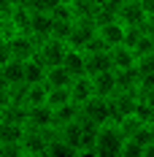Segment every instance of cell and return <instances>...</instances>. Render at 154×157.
<instances>
[{
	"instance_id": "29",
	"label": "cell",
	"mask_w": 154,
	"mask_h": 157,
	"mask_svg": "<svg viewBox=\"0 0 154 157\" xmlns=\"http://www.w3.org/2000/svg\"><path fill=\"white\" fill-rule=\"evenodd\" d=\"M133 52L138 54V57H146V54H154V35L149 30H143L141 33V38H138V44L133 46Z\"/></svg>"
},
{
	"instance_id": "11",
	"label": "cell",
	"mask_w": 154,
	"mask_h": 157,
	"mask_svg": "<svg viewBox=\"0 0 154 157\" xmlns=\"http://www.w3.org/2000/svg\"><path fill=\"white\" fill-rule=\"evenodd\" d=\"M124 27L119 19H111V22H103V25H97V35L103 38L108 44V49L111 46H119V44H124Z\"/></svg>"
},
{
	"instance_id": "21",
	"label": "cell",
	"mask_w": 154,
	"mask_h": 157,
	"mask_svg": "<svg viewBox=\"0 0 154 157\" xmlns=\"http://www.w3.org/2000/svg\"><path fill=\"white\" fill-rule=\"evenodd\" d=\"M116 87L138 92L141 90V71L138 68H122V71H116Z\"/></svg>"
},
{
	"instance_id": "23",
	"label": "cell",
	"mask_w": 154,
	"mask_h": 157,
	"mask_svg": "<svg viewBox=\"0 0 154 157\" xmlns=\"http://www.w3.org/2000/svg\"><path fill=\"white\" fill-rule=\"evenodd\" d=\"M78 117H81V106L70 100V103H65L60 109H54V125L62 127V125H68V122H76Z\"/></svg>"
},
{
	"instance_id": "35",
	"label": "cell",
	"mask_w": 154,
	"mask_h": 157,
	"mask_svg": "<svg viewBox=\"0 0 154 157\" xmlns=\"http://www.w3.org/2000/svg\"><path fill=\"white\" fill-rule=\"evenodd\" d=\"M138 68L141 73H149V71H154V54H146V57H138Z\"/></svg>"
},
{
	"instance_id": "20",
	"label": "cell",
	"mask_w": 154,
	"mask_h": 157,
	"mask_svg": "<svg viewBox=\"0 0 154 157\" xmlns=\"http://www.w3.org/2000/svg\"><path fill=\"white\" fill-rule=\"evenodd\" d=\"M73 78L76 76H73L65 65H51V68L46 71V84L49 87H70Z\"/></svg>"
},
{
	"instance_id": "6",
	"label": "cell",
	"mask_w": 154,
	"mask_h": 157,
	"mask_svg": "<svg viewBox=\"0 0 154 157\" xmlns=\"http://www.w3.org/2000/svg\"><path fill=\"white\" fill-rule=\"evenodd\" d=\"M65 54H68V41H62V38H54V35H51V38H46V41L38 44V57H41L49 68H51V65H62Z\"/></svg>"
},
{
	"instance_id": "32",
	"label": "cell",
	"mask_w": 154,
	"mask_h": 157,
	"mask_svg": "<svg viewBox=\"0 0 154 157\" xmlns=\"http://www.w3.org/2000/svg\"><path fill=\"white\" fill-rule=\"evenodd\" d=\"M73 22L76 19H54V38H62V41H68L70 38V30H73Z\"/></svg>"
},
{
	"instance_id": "4",
	"label": "cell",
	"mask_w": 154,
	"mask_h": 157,
	"mask_svg": "<svg viewBox=\"0 0 154 157\" xmlns=\"http://www.w3.org/2000/svg\"><path fill=\"white\" fill-rule=\"evenodd\" d=\"M81 117H87V119H92L97 125H106V122H114V111H111V100L108 98H100V95H95L89 98L84 106H81Z\"/></svg>"
},
{
	"instance_id": "7",
	"label": "cell",
	"mask_w": 154,
	"mask_h": 157,
	"mask_svg": "<svg viewBox=\"0 0 154 157\" xmlns=\"http://www.w3.org/2000/svg\"><path fill=\"white\" fill-rule=\"evenodd\" d=\"M111 100V111H114V122L116 119H122L127 114H133L135 106H138V92H133V90H116V92L108 98Z\"/></svg>"
},
{
	"instance_id": "31",
	"label": "cell",
	"mask_w": 154,
	"mask_h": 157,
	"mask_svg": "<svg viewBox=\"0 0 154 157\" xmlns=\"http://www.w3.org/2000/svg\"><path fill=\"white\" fill-rule=\"evenodd\" d=\"M133 114L138 117L143 125H152V122H154V106H152V103H146V100H138V106H135Z\"/></svg>"
},
{
	"instance_id": "41",
	"label": "cell",
	"mask_w": 154,
	"mask_h": 157,
	"mask_svg": "<svg viewBox=\"0 0 154 157\" xmlns=\"http://www.w3.org/2000/svg\"><path fill=\"white\" fill-rule=\"evenodd\" d=\"M89 3H92L95 8H97V6H103V3H108V0H89Z\"/></svg>"
},
{
	"instance_id": "36",
	"label": "cell",
	"mask_w": 154,
	"mask_h": 157,
	"mask_svg": "<svg viewBox=\"0 0 154 157\" xmlns=\"http://www.w3.org/2000/svg\"><path fill=\"white\" fill-rule=\"evenodd\" d=\"M11 57H14V54H11V46H8V41H6V44H0V68L8 63Z\"/></svg>"
},
{
	"instance_id": "30",
	"label": "cell",
	"mask_w": 154,
	"mask_h": 157,
	"mask_svg": "<svg viewBox=\"0 0 154 157\" xmlns=\"http://www.w3.org/2000/svg\"><path fill=\"white\" fill-rule=\"evenodd\" d=\"M49 157H78V155H76V152H73L65 141H62V136H57L54 141L49 144Z\"/></svg>"
},
{
	"instance_id": "33",
	"label": "cell",
	"mask_w": 154,
	"mask_h": 157,
	"mask_svg": "<svg viewBox=\"0 0 154 157\" xmlns=\"http://www.w3.org/2000/svg\"><path fill=\"white\" fill-rule=\"evenodd\" d=\"M122 157H143V144H138L135 138H124Z\"/></svg>"
},
{
	"instance_id": "1",
	"label": "cell",
	"mask_w": 154,
	"mask_h": 157,
	"mask_svg": "<svg viewBox=\"0 0 154 157\" xmlns=\"http://www.w3.org/2000/svg\"><path fill=\"white\" fill-rule=\"evenodd\" d=\"M124 136L122 127L116 122H106L100 125L97 141H95V157H122V146H124Z\"/></svg>"
},
{
	"instance_id": "15",
	"label": "cell",
	"mask_w": 154,
	"mask_h": 157,
	"mask_svg": "<svg viewBox=\"0 0 154 157\" xmlns=\"http://www.w3.org/2000/svg\"><path fill=\"white\" fill-rule=\"evenodd\" d=\"M92 87H95V95L111 98V95L119 90V87H116V71L111 68V71H103V73H95L92 76Z\"/></svg>"
},
{
	"instance_id": "2",
	"label": "cell",
	"mask_w": 154,
	"mask_h": 157,
	"mask_svg": "<svg viewBox=\"0 0 154 157\" xmlns=\"http://www.w3.org/2000/svg\"><path fill=\"white\" fill-rule=\"evenodd\" d=\"M22 152L24 157H49V136L46 127L38 130V127H27L24 136H22Z\"/></svg>"
},
{
	"instance_id": "42",
	"label": "cell",
	"mask_w": 154,
	"mask_h": 157,
	"mask_svg": "<svg viewBox=\"0 0 154 157\" xmlns=\"http://www.w3.org/2000/svg\"><path fill=\"white\" fill-rule=\"evenodd\" d=\"M0 122H3V117H0Z\"/></svg>"
},
{
	"instance_id": "26",
	"label": "cell",
	"mask_w": 154,
	"mask_h": 157,
	"mask_svg": "<svg viewBox=\"0 0 154 157\" xmlns=\"http://www.w3.org/2000/svg\"><path fill=\"white\" fill-rule=\"evenodd\" d=\"M73 98H70V87H51L49 90V106L51 109H60V106H65V103H70Z\"/></svg>"
},
{
	"instance_id": "24",
	"label": "cell",
	"mask_w": 154,
	"mask_h": 157,
	"mask_svg": "<svg viewBox=\"0 0 154 157\" xmlns=\"http://www.w3.org/2000/svg\"><path fill=\"white\" fill-rule=\"evenodd\" d=\"M27 125H11V122H0V144H22Z\"/></svg>"
},
{
	"instance_id": "27",
	"label": "cell",
	"mask_w": 154,
	"mask_h": 157,
	"mask_svg": "<svg viewBox=\"0 0 154 157\" xmlns=\"http://www.w3.org/2000/svg\"><path fill=\"white\" fill-rule=\"evenodd\" d=\"M116 125L122 127V133L127 136V138H133V136L138 133L141 127H143V122H141L135 114H127V117H122V119H116Z\"/></svg>"
},
{
	"instance_id": "16",
	"label": "cell",
	"mask_w": 154,
	"mask_h": 157,
	"mask_svg": "<svg viewBox=\"0 0 154 157\" xmlns=\"http://www.w3.org/2000/svg\"><path fill=\"white\" fill-rule=\"evenodd\" d=\"M111 63H114V71H122V68H135L138 65V54L130 46H111Z\"/></svg>"
},
{
	"instance_id": "22",
	"label": "cell",
	"mask_w": 154,
	"mask_h": 157,
	"mask_svg": "<svg viewBox=\"0 0 154 157\" xmlns=\"http://www.w3.org/2000/svg\"><path fill=\"white\" fill-rule=\"evenodd\" d=\"M0 71H3V76H6V81H8V87H11V84H22V81H24V60L11 57L8 63L0 68Z\"/></svg>"
},
{
	"instance_id": "38",
	"label": "cell",
	"mask_w": 154,
	"mask_h": 157,
	"mask_svg": "<svg viewBox=\"0 0 154 157\" xmlns=\"http://www.w3.org/2000/svg\"><path fill=\"white\" fill-rule=\"evenodd\" d=\"M143 6H146V14L154 16V0H143Z\"/></svg>"
},
{
	"instance_id": "5",
	"label": "cell",
	"mask_w": 154,
	"mask_h": 157,
	"mask_svg": "<svg viewBox=\"0 0 154 157\" xmlns=\"http://www.w3.org/2000/svg\"><path fill=\"white\" fill-rule=\"evenodd\" d=\"M38 38L35 35H30V33H14L11 38H8V46H11V54H14L16 60H30V57H35L38 54Z\"/></svg>"
},
{
	"instance_id": "8",
	"label": "cell",
	"mask_w": 154,
	"mask_h": 157,
	"mask_svg": "<svg viewBox=\"0 0 154 157\" xmlns=\"http://www.w3.org/2000/svg\"><path fill=\"white\" fill-rule=\"evenodd\" d=\"M97 35V25L95 19H76L73 22V30H70V38H68V46L73 49H87V44Z\"/></svg>"
},
{
	"instance_id": "13",
	"label": "cell",
	"mask_w": 154,
	"mask_h": 157,
	"mask_svg": "<svg viewBox=\"0 0 154 157\" xmlns=\"http://www.w3.org/2000/svg\"><path fill=\"white\" fill-rule=\"evenodd\" d=\"M30 19H32V8L22 0L14 11L8 14V25H11L14 33H30Z\"/></svg>"
},
{
	"instance_id": "9",
	"label": "cell",
	"mask_w": 154,
	"mask_h": 157,
	"mask_svg": "<svg viewBox=\"0 0 154 157\" xmlns=\"http://www.w3.org/2000/svg\"><path fill=\"white\" fill-rule=\"evenodd\" d=\"M51 33H54V16L49 11H32L30 35H35L38 41H46V38H51Z\"/></svg>"
},
{
	"instance_id": "10",
	"label": "cell",
	"mask_w": 154,
	"mask_h": 157,
	"mask_svg": "<svg viewBox=\"0 0 154 157\" xmlns=\"http://www.w3.org/2000/svg\"><path fill=\"white\" fill-rule=\"evenodd\" d=\"M30 114H27V127H38V130H43V127H51L54 125V109L49 106V103H41V106H27Z\"/></svg>"
},
{
	"instance_id": "34",
	"label": "cell",
	"mask_w": 154,
	"mask_h": 157,
	"mask_svg": "<svg viewBox=\"0 0 154 157\" xmlns=\"http://www.w3.org/2000/svg\"><path fill=\"white\" fill-rule=\"evenodd\" d=\"M0 157H24L22 144H0Z\"/></svg>"
},
{
	"instance_id": "40",
	"label": "cell",
	"mask_w": 154,
	"mask_h": 157,
	"mask_svg": "<svg viewBox=\"0 0 154 157\" xmlns=\"http://www.w3.org/2000/svg\"><path fill=\"white\" fill-rule=\"evenodd\" d=\"M8 87V81H6V76H3V71H0V90H6Z\"/></svg>"
},
{
	"instance_id": "17",
	"label": "cell",
	"mask_w": 154,
	"mask_h": 157,
	"mask_svg": "<svg viewBox=\"0 0 154 157\" xmlns=\"http://www.w3.org/2000/svg\"><path fill=\"white\" fill-rule=\"evenodd\" d=\"M46 71H49V65L38 54L30 57L24 63V84H41V81H46Z\"/></svg>"
},
{
	"instance_id": "12",
	"label": "cell",
	"mask_w": 154,
	"mask_h": 157,
	"mask_svg": "<svg viewBox=\"0 0 154 157\" xmlns=\"http://www.w3.org/2000/svg\"><path fill=\"white\" fill-rule=\"evenodd\" d=\"M111 68H114V63H111V49L87 52V76L103 73V71H111Z\"/></svg>"
},
{
	"instance_id": "18",
	"label": "cell",
	"mask_w": 154,
	"mask_h": 157,
	"mask_svg": "<svg viewBox=\"0 0 154 157\" xmlns=\"http://www.w3.org/2000/svg\"><path fill=\"white\" fill-rule=\"evenodd\" d=\"M62 65H65L73 76H84V73H87V52H84V49L68 46V54H65Z\"/></svg>"
},
{
	"instance_id": "37",
	"label": "cell",
	"mask_w": 154,
	"mask_h": 157,
	"mask_svg": "<svg viewBox=\"0 0 154 157\" xmlns=\"http://www.w3.org/2000/svg\"><path fill=\"white\" fill-rule=\"evenodd\" d=\"M8 103H14V100H11V90H8V87H6V90H0V111L6 109V106H8Z\"/></svg>"
},
{
	"instance_id": "3",
	"label": "cell",
	"mask_w": 154,
	"mask_h": 157,
	"mask_svg": "<svg viewBox=\"0 0 154 157\" xmlns=\"http://www.w3.org/2000/svg\"><path fill=\"white\" fill-rule=\"evenodd\" d=\"M119 22L124 27H146L149 14L143 0H119Z\"/></svg>"
},
{
	"instance_id": "25",
	"label": "cell",
	"mask_w": 154,
	"mask_h": 157,
	"mask_svg": "<svg viewBox=\"0 0 154 157\" xmlns=\"http://www.w3.org/2000/svg\"><path fill=\"white\" fill-rule=\"evenodd\" d=\"M49 87L46 81H41V84H27V98H24V103L27 106H41V103H46L49 100Z\"/></svg>"
},
{
	"instance_id": "28",
	"label": "cell",
	"mask_w": 154,
	"mask_h": 157,
	"mask_svg": "<svg viewBox=\"0 0 154 157\" xmlns=\"http://www.w3.org/2000/svg\"><path fill=\"white\" fill-rule=\"evenodd\" d=\"M70 8L76 19H95V11H97L89 0H70Z\"/></svg>"
},
{
	"instance_id": "19",
	"label": "cell",
	"mask_w": 154,
	"mask_h": 157,
	"mask_svg": "<svg viewBox=\"0 0 154 157\" xmlns=\"http://www.w3.org/2000/svg\"><path fill=\"white\" fill-rule=\"evenodd\" d=\"M27 114H30L27 103H8L0 111L3 122H11V125H27Z\"/></svg>"
},
{
	"instance_id": "14",
	"label": "cell",
	"mask_w": 154,
	"mask_h": 157,
	"mask_svg": "<svg viewBox=\"0 0 154 157\" xmlns=\"http://www.w3.org/2000/svg\"><path fill=\"white\" fill-rule=\"evenodd\" d=\"M70 98H73V103L78 106H84L89 98H95V87H92V76H76L73 78V84H70Z\"/></svg>"
},
{
	"instance_id": "39",
	"label": "cell",
	"mask_w": 154,
	"mask_h": 157,
	"mask_svg": "<svg viewBox=\"0 0 154 157\" xmlns=\"http://www.w3.org/2000/svg\"><path fill=\"white\" fill-rule=\"evenodd\" d=\"M146 30L154 35V16H149V22H146Z\"/></svg>"
}]
</instances>
